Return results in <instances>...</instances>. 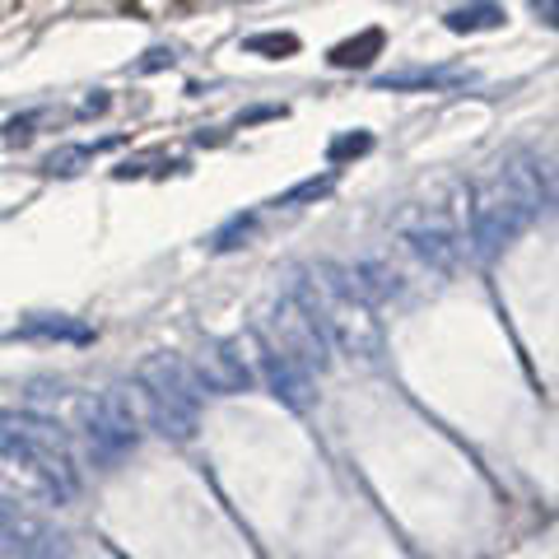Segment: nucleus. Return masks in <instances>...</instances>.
<instances>
[{
  "mask_svg": "<svg viewBox=\"0 0 559 559\" xmlns=\"http://www.w3.org/2000/svg\"><path fill=\"white\" fill-rule=\"evenodd\" d=\"M261 336H266V349L275 355H285L289 364H299L308 378H322L326 364H331V345L322 336L318 318L294 299V294H280V299L266 308V318H261Z\"/></svg>",
  "mask_w": 559,
  "mask_h": 559,
  "instance_id": "4",
  "label": "nucleus"
},
{
  "mask_svg": "<svg viewBox=\"0 0 559 559\" xmlns=\"http://www.w3.org/2000/svg\"><path fill=\"white\" fill-rule=\"evenodd\" d=\"M164 66H173V51L168 47H154V51H145V61H140L135 70H164Z\"/></svg>",
  "mask_w": 559,
  "mask_h": 559,
  "instance_id": "20",
  "label": "nucleus"
},
{
  "mask_svg": "<svg viewBox=\"0 0 559 559\" xmlns=\"http://www.w3.org/2000/svg\"><path fill=\"white\" fill-rule=\"evenodd\" d=\"M331 191V178H308V182H299L294 191H285V197H275V205H299V201H318V197H326Z\"/></svg>",
  "mask_w": 559,
  "mask_h": 559,
  "instance_id": "18",
  "label": "nucleus"
},
{
  "mask_svg": "<svg viewBox=\"0 0 559 559\" xmlns=\"http://www.w3.org/2000/svg\"><path fill=\"white\" fill-rule=\"evenodd\" d=\"M378 51H382V28H364L359 38L331 47V66L336 70H359V66H369Z\"/></svg>",
  "mask_w": 559,
  "mask_h": 559,
  "instance_id": "12",
  "label": "nucleus"
},
{
  "mask_svg": "<svg viewBox=\"0 0 559 559\" xmlns=\"http://www.w3.org/2000/svg\"><path fill=\"white\" fill-rule=\"evenodd\" d=\"M242 51H261L271 61H285L299 51V38L294 33H252V38H242Z\"/></svg>",
  "mask_w": 559,
  "mask_h": 559,
  "instance_id": "15",
  "label": "nucleus"
},
{
  "mask_svg": "<svg viewBox=\"0 0 559 559\" xmlns=\"http://www.w3.org/2000/svg\"><path fill=\"white\" fill-rule=\"evenodd\" d=\"M0 499L10 503H66L61 489L47 480V471L33 462V452L0 429Z\"/></svg>",
  "mask_w": 559,
  "mask_h": 559,
  "instance_id": "8",
  "label": "nucleus"
},
{
  "mask_svg": "<svg viewBox=\"0 0 559 559\" xmlns=\"http://www.w3.org/2000/svg\"><path fill=\"white\" fill-rule=\"evenodd\" d=\"M197 382L210 388L215 396H238L252 388V369L242 359V341H210L197 355Z\"/></svg>",
  "mask_w": 559,
  "mask_h": 559,
  "instance_id": "9",
  "label": "nucleus"
},
{
  "mask_svg": "<svg viewBox=\"0 0 559 559\" xmlns=\"http://www.w3.org/2000/svg\"><path fill=\"white\" fill-rule=\"evenodd\" d=\"M373 150V135L369 131H349V135H336L326 145V164L336 168V164H345V159H359V154H369Z\"/></svg>",
  "mask_w": 559,
  "mask_h": 559,
  "instance_id": "16",
  "label": "nucleus"
},
{
  "mask_svg": "<svg viewBox=\"0 0 559 559\" xmlns=\"http://www.w3.org/2000/svg\"><path fill=\"white\" fill-rule=\"evenodd\" d=\"M443 24H448L452 33L499 28V24H503V10L495 5V0H471V5H462V10H448V14H443Z\"/></svg>",
  "mask_w": 559,
  "mask_h": 559,
  "instance_id": "13",
  "label": "nucleus"
},
{
  "mask_svg": "<svg viewBox=\"0 0 559 559\" xmlns=\"http://www.w3.org/2000/svg\"><path fill=\"white\" fill-rule=\"evenodd\" d=\"M462 229H466V210H452L443 201L429 205H406L396 215V234L411 242V252L433 271H448L462 252Z\"/></svg>",
  "mask_w": 559,
  "mask_h": 559,
  "instance_id": "5",
  "label": "nucleus"
},
{
  "mask_svg": "<svg viewBox=\"0 0 559 559\" xmlns=\"http://www.w3.org/2000/svg\"><path fill=\"white\" fill-rule=\"evenodd\" d=\"M452 70H396V75H378V90H433V84H452Z\"/></svg>",
  "mask_w": 559,
  "mask_h": 559,
  "instance_id": "14",
  "label": "nucleus"
},
{
  "mask_svg": "<svg viewBox=\"0 0 559 559\" xmlns=\"http://www.w3.org/2000/svg\"><path fill=\"white\" fill-rule=\"evenodd\" d=\"M135 382H140V392H145V401H150L154 429H159L164 439H173V443H187L191 433H197V419H201V382H197V373H191L178 355L159 349V355H150L145 364H140Z\"/></svg>",
  "mask_w": 559,
  "mask_h": 559,
  "instance_id": "3",
  "label": "nucleus"
},
{
  "mask_svg": "<svg viewBox=\"0 0 559 559\" xmlns=\"http://www.w3.org/2000/svg\"><path fill=\"white\" fill-rule=\"evenodd\" d=\"M0 429L10 433V439H20L28 452H33V462H38L47 471V480L61 489V499L70 503L75 499V462H70V443H66V433L57 419H43V415H5L0 419Z\"/></svg>",
  "mask_w": 559,
  "mask_h": 559,
  "instance_id": "7",
  "label": "nucleus"
},
{
  "mask_svg": "<svg viewBox=\"0 0 559 559\" xmlns=\"http://www.w3.org/2000/svg\"><path fill=\"white\" fill-rule=\"evenodd\" d=\"M546 201H550V182L540 178L532 154H518V159L499 164L495 178H489L466 205L476 257H485V261L499 257L540 215V210H546Z\"/></svg>",
  "mask_w": 559,
  "mask_h": 559,
  "instance_id": "1",
  "label": "nucleus"
},
{
  "mask_svg": "<svg viewBox=\"0 0 559 559\" xmlns=\"http://www.w3.org/2000/svg\"><path fill=\"white\" fill-rule=\"evenodd\" d=\"M14 336H28V341H75V345H90L94 331L75 322V318H61V312H33V318L20 322Z\"/></svg>",
  "mask_w": 559,
  "mask_h": 559,
  "instance_id": "11",
  "label": "nucleus"
},
{
  "mask_svg": "<svg viewBox=\"0 0 559 559\" xmlns=\"http://www.w3.org/2000/svg\"><path fill=\"white\" fill-rule=\"evenodd\" d=\"M261 378H266L271 396L285 401L289 411H308L312 406V378L299 369V364H289L285 355H275V349H261Z\"/></svg>",
  "mask_w": 559,
  "mask_h": 559,
  "instance_id": "10",
  "label": "nucleus"
},
{
  "mask_svg": "<svg viewBox=\"0 0 559 559\" xmlns=\"http://www.w3.org/2000/svg\"><path fill=\"white\" fill-rule=\"evenodd\" d=\"M90 154H94V150H84V145H80V150H61V154H51V159H47V168H51V173H80V164L90 159Z\"/></svg>",
  "mask_w": 559,
  "mask_h": 559,
  "instance_id": "19",
  "label": "nucleus"
},
{
  "mask_svg": "<svg viewBox=\"0 0 559 559\" xmlns=\"http://www.w3.org/2000/svg\"><path fill=\"white\" fill-rule=\"evenodd\" d=\"M252 215H238V219H229V224H224V229L215 234V242H210V248H215V252H234V248H242V238H248L252 234Z\"/></svg>",
  "mask_w": 559,
  "mask_h": 559,
  "instance_id": "17",
  "label": "nucleus"
},
{
  "mask_svg": "<svg viewBox=\"0 0 559 559\" xmlns=\"http://www.w3.org/2000/svg\"><path fill=\"white\" fill-rule=\"evenodd\" d=\"M84 439H90V452L98 466H117L127 452H135L140 443V415H135V401L131 388H108L98 392L90 406H84Z\"/></svg>",
  "mask_w": 559,
  "mask_h": 559,
  "instance_id": "6",
  "label": "nucleus"
},
{
  "mask_svg": "<svg viewBox=\"0 0 559 559\" xmlns=\"http://www.w3.org/2000/svg\"><path fill=\"white\" fill-rule=\"evenodd\" d=\"M289 294L312 312V318H318L326 345H336L341 355L359 359V364H378L382 359V345H388L382 341V322L373 318V308L349 289L345 266H336V261H318V266L294 275Z\"/></svg>",
  "mask_w": 559,
  "mask_h": 559,
  "instance_id": "2",
  "label": "nucleus"
},
{
  "mask_svg": "<svg viewBox=\"0 0 559 559\" xmlns=\"http://www.w3.org/2000/svg\"><path fill=\"white\" fill-rule=\"evenodd\" d=\"M536 14H546V24H555V0H536Z\"/></svg>",
  "mask_w": 559,
  "mask_h": 559,
  "instance_id": "21",
  "label": "nucleus"
}]
</instances>
